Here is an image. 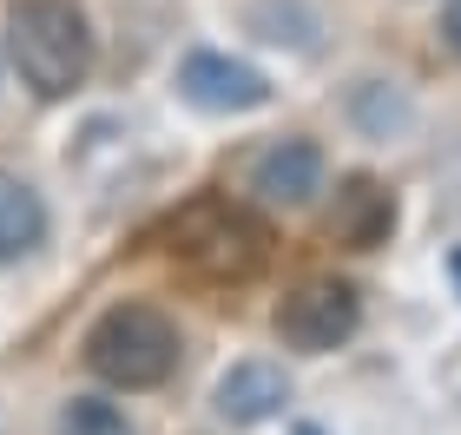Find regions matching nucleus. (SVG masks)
<instances>
[{
	"label": "nucleus",
	"instance_id": "1",
	"mask_svg": "<svg viewBox=\"0 0 461 435\" xmlns=\"http://www.w3.org/2000/svg\"><path fill=\"white\" fill-rule=\"evenodd\" d=\"M165 251H172L178 271H192L204 284H250L270 264V231L244 204L204 192L192 204H178V218L165 224Z\"/></svg>",
	"mask_w": 461,
	"mask_h": 435
},
{
	"label": "nucleus",
	"instance_id": "2",
	"mask_svg": "<svg viewBox=\"0 0 461 435\" xmlns=\"http://www.w3.org/2000/svg\"><path fill=\"white\" fill-rule=\"evenodd\" d=\"M7 53L20 79L40 93V99H67L73 86H86L93 73V33H86V14L73 0H20L7 14Z\"/></svg>",
	"mask_w": 461,
	"mask_h": 435
},
{
	"label": "nucleus",
	"instance_id": "3",
	"mask_svg": "<svg viewBox=\"0 0 461 435\" xmlns=\"http://www.w3.org/2000/svg\"><path fill=\"white\" fill-rule=\"evenodd\" d=\"M86 363L113 389H158L178 369V330L152 304H113L86 330Z\"/></svg>",
	"mask_w": 461,
	"mask_h": 435
},
{
	"label": "nucleus",
	"instance_id": "4",
	"mask_svg": "<svg viewBox=\"0 0 461 435\" xmlns=\"http://www.w3.org/2000/svg\"><path fill=\"white\" fill-rule=\"evenodd\" d=\"M356 323H363V297H356L343 277H310V284H297L277 304V337L290 349H310V357L349 343Z\"/></svg>",
	"mask_w": 461,
	"mask_h": 435
},
{
	"label": "nucleus",
	"instance_id": "5",
	"mask_svg": "<svg viewBox=\"0 0 461 435\" xmlns=\"http://www.w3.org/2000/svg\"><path fill=\"white\" fill-rule=\"evenodd\" d=\"M178 93L204 113H258L270 99L264 73L244 67V59H224V53H192L178 67Z\"/></svg>",
	"mask_w": 461,
	"mask_h": 435
},
{
	"label": "nucleus",
	"instance_id": "6",
	"mask_svg": "<svg viewBox=\"0 0 461 435\" xmlns=\"http://www.w3.org/2000/svg\"><path fill=\"white\" fill-rule=\"evenodd\" d=\"M250 192L264 204H310L323 192V152L310 139H277L250 165Z\"/></svg>",
	"mask_w": 461,
	"mask_h": 435
},
{
	"label": "nucleus",
	"instance_id": "7",
	"mask_svg": "<svg viewBox=\"0 0 461 435\" xmlns=\"http://www.w3.org/2000/svg\"><path fill=\"white\" fill-rule=\"evenodd\" d=\"M212 403H218V422H230V429H258V422H270V416L290 403V383H284L277 363H238V369L218 383Z\"/></svg>",
	"mask_w": 461,
	"mask_h": 435
},
{
	"label": "nucleus",
	"instance_id": "8",
	"mask_svg": "<svg viewBox=\"0 0 461 435\" xmlns=\"http://www.w3.org/2000/svg\"><path fill=\"white\" fill-rule=\"evenodd\" d=\"M40 238H47V204H40V192L27 178L0 172V264L27 258Z\"/></svg>",
	"mask_w": 461,
	"mask_h": 435
},
{
	"label": "nucleus",
	"instance_id": "9",
	"mask_svg": "<svg viewBox=\"0 0 461 435\" xmlns=\"http://www.w3.org/2000/svg\"><path fill=\"white\" fill-rule=\"evenodd\" d=\"M389 192H375V178H349L337 192V238L343 244H375L389 231Z\"/></svg>",
	"mask_w": 461,
	"mask_h": 435
},
{
	"label": "nucleus",
	"instance_id": "10",
	"mask_svg": "<svg viewBox=\"0 0 461 435\" xmlns=\"http://www.w3.org/2000/svg\"><path fill=\"white\" fill-rule=\"evenodd\" d=\"M53 435H132V422H125L113 403H99V396H73L67 409H59Z\"/></svg>",
	"mask_w": 461,
	"mask_h": 435
},
{
	"label": "nucleus",
	"instance_id": "11",
	"mask_svg": "<svg viewBox=\"0 0 461 435\" xmlns=\"http://www.w3.org/2000/svg\"><path fill=\"white\" fill-rule=\"evenodd\" d=\"M442 33H448V47L461 53V0H455V7H448V20H442Z\"/></svg>",
	"mask_w": 461,
	"mask_h": 435
},
{
	"label": "nucleus",
	"instance_id": "12",
	"mask_svg": "<svg viewBox=\"0 0 461 435\" xmlns=\"http://www.w3.org/2000/svg\"><path fill=\"white\" fill-rule=\"evenodd\" d=\"M297 435H323V429H310V422H303V429H297Z\"/></svg>",
	"mask_w": 461,
	"mask_h": 435
},
{
	"label": "nucleus",
	"instance_id": "13",
	"mask_svg": "<svg viewBox=\"0 0 461 435\" xmlns=\"http://www.w3.org/2000/svg\"><path fill=\"white\" fill-rule=\"evenodd\" d=\"M455 277H461V251H455Z\"/></svg>",
	"mask_w": 461,
	"mask_h": 435
}]
</instances>
